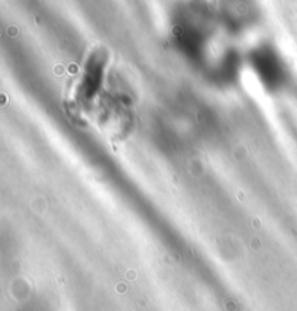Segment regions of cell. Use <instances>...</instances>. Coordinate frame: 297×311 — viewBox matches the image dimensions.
Wrapping results in <instances>:
<instances>
[{
    "label": "cell",
    "mask_w": 297,
    "mask_h": 311,
    "mask_svg": "<svg viewBox=\"0 0 297 311\" xmlns=\"http://www.w3.org/2000/svg\"><path fill=\"white\" fill-rule=\"evenodd\" d=\"M254 64L257 67L258 76L264 77L265 84H272V83H280V73H281V67L278 63L277 55L268 50V48H262L255 54V60Z\"/></svg>",
    "instance_id": "6da1fadb"
}]
</instances>
